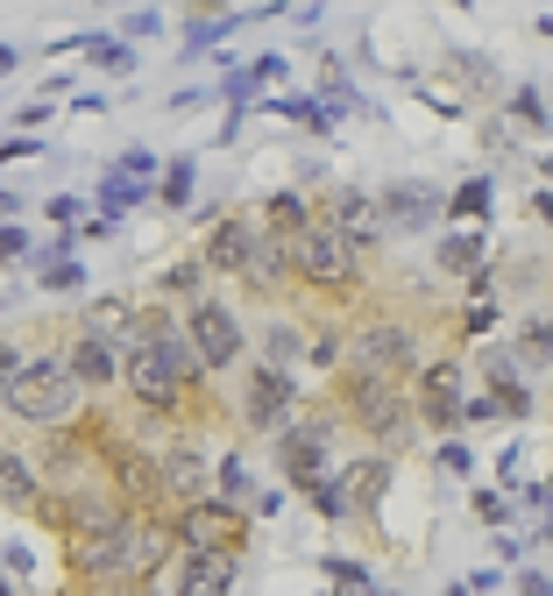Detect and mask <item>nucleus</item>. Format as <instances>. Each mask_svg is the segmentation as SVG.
I'll list each match as a JSON object with an SVG mask.
<instances>
[{
	"label": "nucleus",
	"instance_id": "f257e3e1",
	"mask_svg": "<svg viewBox=\"0 0 553 596\" xmlns=\"http://www.w3.org/2000/svg\"><path fill=\"white\" fill-rule=\"evenodd\" d=\"M122 383H128V398H136L142 412H177L206 383V369H199V355H192V341L171 326V334H157V341H142V348L122 355Z\"/></svg>",
	"mask_w": 553,
	"mask_h": 596
},
{
	"label": "nucleus",
	"instance_id": "f03ea898",
	"mask_svg": "<svg viewBox=\"0 0 553 596\" xmlns=\"http://www.w3.org/2000/svg\"><path fill=\"white\" fill-rule=\"evenodd\" d=\"M79 377L65 369V355H22V377L8 383V412L28 426H71L79 420Z\"/></svg>",
	"mask_w": 553,
	"mask_h": 596
},
{
	"label": "nucleus",
	"instance_id": "7ed1b4c3",
	"mask_svg": "<svg viewBox=\"0 0 553 596\" xmlns=\"http://www.w3.org/2000/svg\"><path fill=\"white\" fill-rule=\"evenodd\" d=\"M163 526H171L177 554H228V561H242V547H249V512L242 504H220V497L177 504Z\"/></svg>",
	"mask_w": 553,
	"mask_h": 596
},
{
	"label": "nucleus",
	"instance_id": "20e7f679",
	"mask_svg": "<svg viewBox=\"0 0 553 596\" xmlns=\"http://www.w3.org/2000/svg\"><path fill=\"white\" fill-rule=\"evenodd\" d=\"M341 412H348L369 440H383V447H398L405 426H412L405 383H398V377H369V369H348V377H341Z\"/></svg>",
	"mask_w": 553,
	"mask_h": 596
},
{
	"label": "nucleus",
	"instance_id": "39448f33",
	"mask_svg": "<svg viewBox=\"0 0 553 596\" xmlns=\"http://www.w3.org/2000/svg\"><path fill=\"white\" fill-rule=\"evenodd\" d=\"M291 271L306 277L312 291H355V277H362V249H348L326 220H306V228L291 234Z\"/></svg>",
	"mask_w": 553,
	"mask_h": 596
},
{
	"label": "nucleus",
	"instance_id": "423d86ee",
	"mask_svg": "<svg viewBox=\"0 0 553 596\" xmlns=\"http://www.w3.org/2000/svg\"><path fill=\"white\" fill-rule=\"evenodd\" d=\"M348 369H369V377H398V383H405L418 369V334L405 320H362L348 334Z\"/></svg>",
	"mask_w": 553,
	"mask_h": 596
},
{
	"label": "nucleus",
	"instance_id": "0eeeda50",
	"mask_svg": "<svg viewBox=\"0 0 553 596\" xmlns=\"http://www.w3.org/2000/svg\"><path fill=\"white\" fill-rule=\"evenodd\" d=\"M177 334L192 341V355H199L206 377H214V369H234V363H242V348H249L234 306H220V298H192V312H185V326H177Z\"/></svg>",
	"mask_w": 553,
	"mask_h": 596
},
{
	"label": "nucleus",
	"instance_id": "6e6552de",
	"mask_svg": "<svg viewBox=\"0 0 553 596\" xmlns=\"http://www.w3.org/2000/svg\"><path fill=\"white\" fill-rule=\"evenodd\" d=\"M100 461H107V483H114V497H122V512H128V518H136V512H157V504H163L157 455H149V447L100 434Z\"/></svg>",
	"mask_w": 553,
	"mask_h": 596
},
{
	"label": "nucleus",
	"instance_id": "1a4fd4ad",
	"mask_svg": "<svg viewBox=\"0 0 553 596\" xmlns=\"http://www.w3.org/2000/svg\"><path fill=\"white\" fill-rule=\"evenodd\" d=\"M50 526L65 532V540H114V532H128L136 518L122 512V497H114V490H57Z\"/></svg>",
	"mask_w": 553,
	"mask_h": 596
},
{
	"label": "nucleus",
	"instance_id": "9d476101",
	"mask_svg": "<svg viewBox=\"0 0 553 596\" xmlns=\"http://www.w3.org/2000/svg\"><path fill=\"white\" fill-rule=\"evenodd\" d=\"M377 214H383V234H433L447 220V192L440 185H426V177H398L391 192L377 199Z\"/></svg>",
	"mask_w": 553,
	"mask_h": 596
},
{
	"label": "nucleus",
	"instance_id": "9b49d317",
	"mask_svg": "<svg viewBox=\"0 0 553 596\" xmlns=\"http://www.w3.org/2000/svg\"><path fill=\"white\" fill-rule=\"evenodd\" d=\"M291 405H298L291 369L256 363V369L242 377V420H249V426H263V434H284V426H291Z\"/></svg>",
	"mask_w": 553,
	"mask_h": 596
},
{
	"label": "nucleus",
	"instance_id": "f8f14e48",
	"mask_svg": "<svg viewBox=\"0 0 553 596\" xmlns=\"http://www.w3.org/2000/svg\"><path fill=\"white\" fill-rule=\"evenodd\" d=\"M412 412L433 426V434H461V363H426L418 369Z\"/></svg>",
	"mask_w": 553,
	"mask_h": 596
},
{
	"label": "nucleus",
	"instance_id": "ddd939ff",
	"mask_svg": "<svg viewBox=\"0 0 553 596\" xmlns=\"http://www.w3.org/2000/svg\"><path fill=\"white\" fill-rule=\"evenodd\" d=\"M256 234H263V228H256L249 214H220L214 228H206L199 263H206L214 277H242V263H249V249H256Z\"/></svg>",
	"mask_w": 553,
	"mask_h": 596
},
{
	"label": "nucleus",
	"instance_id": "4468645a",
	"mask_svg": "<svg viewBox=\"0 0 553 596\" xmlns=\"http://www.w3.org/2000/svg\"><path fill=\"white\" fill-rule=\"evenodd\" d=\"M71 569L85 575V583H136V554H128V532H114V540H65Z\"/></svg>",
	"mask_w": 553,
	"mask_h": 596
},
{
	"label": "nucleus",
	"instance_id": "2eb2a0df",
	"mask_svg": "<svg viewBox=\"0 0 553 596\" xmlns=\"http://www.w3.org/2000/svg\"><path fill=\"white\" fill-rule=\"evenodd\" d=\"M277 469L291 475L298 490H312L326 475V426H284L277 434Z\"/></svg>",
	"mask_w": 553,
	"mask_h": 596
},
{
	"label": "nucleus",
	"instance_id": "dca6fc26",
	"mask_svg": "<svg viewBox=\"0 0 553 596\" xmlns=\"http://www.w3.org/2000/svg\"><path fill=\"white\" fill-rule=\"evenodd\" d=\"M157 483H163V504H192V497H206V455L192 440H171V447H157Z\"/></svg>",
	"mask_w": 553,
	"mask_h": 596
},
{
	"label": "nucleus",
	"instance_id": "f3484780",
	"mask_svg": "<svg viewBox=\"0 0 553 596\" xmlns=\"http://www.w3.org/2000/svg\"><path fill=\"white\" fill-rule=\"evenodd\" d=\"M326 228H334L348 249L383 242V214H377V199H369V192H334V206H326Z\"/></svg>",
	"mask_w": 553,
	"mask_h": 596
},
{
	"label": "nucleus",
	"instance_id": "a211bd4d",
	"mask_svg": "<svg viewBox=\"0 0 553 596\" xmlns=\"http://www.w3.org/2000/svg\"><path fill=\"white\" fill-rule=\"evenodd\" d=\"M136 320H142V306L136 298H85V326L79 334H93V341H107V348H136Z\"/></svg>",
	"mask_w": 553,
	"mask_h": 596
},
{
	"label": "nucleus",
	"instance_id": "6ab92c4d",
	"mask_svg": "<svg viewBox=\"0 0 553 596\" xmlns=\"http://www.w3.org/2000/svg\"><path fill=\"white\" fill-rule=\"evenodd\" d=\"M65 369L79 377V391H114V383H122V348H107V341L79 334V341L65 348Z\"/></svg>",
	"mask_w": 553,
	"mask_h": 596
},
{
	"label": "nucleus",
	"instance_id": "aec40b11",
	"mask_svg": "<svg viewBox=\"0 0 553 596\" xmlns=\"http://www.w3.org/2000/svg\"><path fill=\"white\" fill-rule=\"evenodd\" d=\"M334 483H341V512H377L383 490H391V461H383V455H362V461H348Z\"/></svg>",
	"mask_w": 553,
	"mask_h": 596
},
{
	"label": "nucleus",
	"instance_id": "412c9836",
	"mask_svg": "<svg viewBox=\"0 0 553 596\" xmlns=\"http://www.w3.org/2000/svg\"><path fill=\"white\" fill-rule=\"evenodd\" d=\"M234 575H242V561L228 554H185L177 561V596H234Z\"/></svg>",
	"mask_w": 553,
	"mask_h": 596
},
{
	"label": "nucleus",
	"instance_id": "4be33fe9",
	"mask_svg": "<svg viewBox=\"0 0 553 596\" xmlns=\"http://www.w3.org/2000/svg\"><path fill=\"white\" fill-rule=\"evenodd\" d=\"M242 277H249L256 291H277L284 277H291V242H277V234H256V249H249Z\"/></svg>",
	"mask_w": 553,
	"mask_h": 596
},
{
	"label": "nucleus",
	"instance_id": "5701e85b",
	"mask_svg": "<svg viewBox=\"0 0 553 596\" xmlns=\"http://www.w3.org/2000/svg\"><path fill=\"white\" fill-rule=\"evenodd\" d=\"M0 504H8V512H36V504H43L36 469H28L14 447H0Z\"/></svg>",
	"mask_w": 553,
	"mask_h": 596
},
{
	"label": "nucleus",
	"instance_id": "b1692460",
	"mask_svg": "<svg viewBox=\"0 0 553 596\" xmlns=\"http://www.w3.org/2000/svg\"><path fill=\"white\" fill-rule=\"evenodd\" d=\"M306 220H312L306 192H270V199H263V220H256V228H263V234H277V242H291Z\"/></svg>",
	"mask_w": 553,
	"mask_h": 596
},
{
	"label": "nucleus",
	"instance_id": "393cba45",
	"mask_svg": "<svg viewBox=\"0 0 553 596\" xmlns=\"http://www.w3.org/2000/svg\"><path fill=\"white\" fill-rule=\"evenodd\" d=\"M362 107V93L348 85V71H341V57H320V114L326 122H341V114Z\"/></svg>",
	"mask_w": 553,
	"mask_h": 596
},
{
	"label": "nucleus",
	"instance_id": "a878e982",
	"mask_svg": "<svg viewBox=\"0 0 553 596\" xmlns=\"http://www.w3.org/2000/svg\"><path fill=\"white\" fill-rule=\"evenodd\" d=\"M440 271H447V277H461V285H469V277L483 271V234H475V228L447 234V242H440Z\"/></svg>",
	"mask_w": 553,
	"mask_h": 596
},
{
	"label": "nucleus",
	"instance_id": "bb28decb",
	"mask_svg": "<svg viewBox=\"0 0 553 596\" xmlns=\"http://www.w3.org/2000/svg\"><path fill=\"white\" fill-rule=\"evenodd\" d=\"M511 355H518V369H553V312H546V320H526V326H518Z\"/></svg>",
	"mask_w": 553,
	"mask_h": 596
},
{
	"label": "nucleus",
	"instance_id": "cd10ccee",
	"mask_svg": "<svg viewBox=\"0 0 553 596\" xmlns=\"http://www.w3.org/2000/svg\"><path fill=\"white\" fill-rule=\"evenodd\" d=\"M36 285L43 291H79L85 285L79 256H65V249H36Z\"/></svg>",
	"mask_w": 553,
	"mask_h": 596
},
{
	"label": "nucleus",
	"instance_id": "c85d7f7f",
	"mask_svg": "<svg viewBox=\"0 0 553 596\" xmlns=\"http://www.w3.org/2000/svg\"><path fill=\"white\" fill-rule=\"evenodd\" d=\"M142 199H149V185H136V177H122V171L100 177V220H122L128 206H142Z\"/></svg>",
	"mask_w": 553,
	"mask_h": 596
},
{
	"label": "nucleus",
	"instance_id": "c756f323",
	"mask_svg": "<svg viewBox=\"0 0 553 596\" xmlns=\"http://www.w3.org/2000/svg\"><path fill=\"white\" fill-rule=\"evenodd\" d=\"M270 114H284V122H298V128H312V136H334V122L320 114V100H306V93H277V100H263Z\"/></svg>",
	"mask_w": 553,
	"mask_h": 596
},
{
	"label": "nucleus",
	"instance_id": "7c9ffc66",
	"mask_svg": "<svg viewBox=\"0 0 553 596\" xmlns=\"http://www.w3.org/2000/svg\"><path fill=\"white\" fill-rule=\"evenodd\" d=\"M234 22H242V14H192L185 22V57H206L220 36H234Z\"/></svg>",
	"mask_w": 553,
	"mask_h": 596
},
{
	"label": "nucleus",
	"instance_id": "2f4dec72",
	"mask_svg": "<svg viewBox=\"0 0 553 596\" xmlns=\"http://www.w3.org/2000/svg\"><path fill=\"white\" fill-rule=\"evenodd\" d=\"M192 192H199V163H192V157L163 163V177H157V199H163V206H192Z\"/></svg>",
	"mask_w": 553,
	"mask_h": 596
},
{
	"label": "nucleus",
	"instance_id": "473e14b6",
	"mask_svg": "<svg viewBox=\"0 0 553 596\" xmlns=\"http://www.w3.org/2000/svg\"><path fill=\"white\" fill-rule=\"evenodd\" d=\"M79 50L93 57L100 71H136V50H128V36H85Z\"/></svg>",
	"mask_w": 553,
	"mask_h": 596
},
{
	"label": "nucleus",
	"instance_id": "72a5a7b5",
	"mask_svg": "<svg viewBox=\"0 0 553 596\" xmlns=\"http://www.w3.org/2000/svg\"><path fill=\"white\" fill-rule=\"evenodd\" d=\"M157 285L171 291V298H206V291H199V285H206V263H199V256H177L171 271L157 277Z\"/></svg>",
	"mask_w": 553,
	"mask_h": 596
},
{
	"label": "nucleus",
	"instance_id": "f704fd0d",
	"mask_svg": "<svg viewBox=\"0 0 553 596\" xmlns=\"http://www.w3.org/2000/svg\"><path fill=\"white\" fill-rule=\"evenodd\" d=\"M263 355H270V369H291L298 355H306V334H298L291 320H277L270 334H263Z\"/></svg>",
	"mask_w": 553,
	"mask_h": 596
},
{
	"label": "nucleus",
	"instance_id": "c9c22d12",
	"mask_svg": "<svg viewBox=\"0 0 553 596\" xmlns=\"http://www.w3.org/2000/svg\"><path fill=\"white\" fill-rule=\"evenodd\" d=\"M483 377H489V391H497V398H504V391H526V369H518L511 348H489V355H483Z\"/></svg>",
	"mask_w": 553,
	"mask_h": 596
},
{
	"label": "nucleus",
	"instance_id": "e433bc0d",
	"mask_svg": "<svg viewBox=\"0 0 553 596\" xmlns=\"http://www.w3.org/2000/svg\"><path fill=\"white\" fill-rule=\"evenodd\" d=\"M326 575H334V596H377L369 569H362V561H348V554H334V561H326Z\"/></svg>",
	"mask_w": 553,
	"mask_h": 596
},
{
	"label": "nucleus",
	"instance_id": "4c0bfd02",
	"mask_svg": "<svg viewBox=\"0 0 553 596\" xmlns=\"http://www.w3.org/2000/svg\"><path fill=\"white\" fill-rule=\"evenodd\" d=\"M447 214H461V220H483V214H489V177H469L461 192H447Z\"/></svg>",
	"mask_w": 553,
	"mask_h": 596
},
{
	"label": "nucleus",
	"instance_id": "58836bf2",
	"mask_svg": "<svg viewBox=\"0 0 553 596\" xmlns=\"http://www.w3.org/2000/svg\"><path fill=\"white\" fill-rule=\"evenodd\" d=\"M511 122L532 128V136L546 128V93H540V85H518V93H511Z\"/></svg>",
	"mask_w": 553,
	"mask_h": 596
},
{
	"label": "nucleus",
	"instance_id": "ea45409f",
	"mask_svg": "<svg viewBox=\"0 0 553 596\" xmlns=\"http://www.w3.org/2000/svg\"><path fill=\"white\" fill-rule=\"evenodd\" d=\"M220 504H249V461L242 455L220 461Z\"/></svg>",
	"mask_w": 553,
	"mask_h": 596
},
{
	"label": "nucleus",
	"instance_id": "a19ab883",
	"mask_svg": "<svg viewBox=\"0 0 553 596\" xmlns=\"http://www.w3.org/2000/svg\"><path fill=\"white\" fill-rule=\"evenodd\" d=\"M122 177H136V185H157V177H163V157H149V149H122Z\"/></svg>",
	"mask_w": 553,
	"mask_h": 596
},
{
	"label": "nucleus",
	"instance_id": "79ce46f5",
	"mask_svg": "<svg viewBox=\"0 0 553 596\" xmlns=\"http://www.w3.org/2000/svg\"><path fill=\"white\" fill-rule=\"evenodd\" d=\"M36 256V242H28V228H14V220H0V263H22Z\"/></svg>",
	"mask_w": 553,
	"mask_h": 596
},
{
	"label": "nucleus",
	"instance_id": "37998d69",
	"mask_svg": "<svg viewBox=\"0 0 553 596\" xmlns=\"http://www.w3.org/2000/svg\"><path fill=\"white\" fill-rule=\"evenodd\" d=\"M306 497H312V512H320V518H348V512H341V483H334V475H320Z\"/></svg>",
	"mask_w": 553,
	"mask_h": 596
},
{
	"label": "nucleus",
	"instance_id": "c03bdc74",
	"mask_svg": "<svg viewBox=\"0 0 553 596\" xmlns=\"http://www.w3.org/2000/svg\"><path fill=\"white\" fill-rule=\"evenodd\" d=\"M475 518H483V526H504V518H511V504H504L497 490H475Z\"/></svg>",
	"mask_w": 553,
	"mask_h": 596
},
{
	"label": "nucleus",
	"instance_id": "a18cd8bd",
	"mask_svg": "<svg viewBox=\"0 0 553 596\" xmlns=\"http://www.w3.org/2000/svg\"><path fill=\"white\" fill-rule=\"evenodd\" d=\"M497 420V398H461V426H483Z\"/></svg>",
	"mask_w": 553,
	"mask_h": 596
},
{
	"label": "nucleus",
	"instance_id": "49530a36",
	"mask_svg": "<svg viewBox=\"0 0 553 596\" xmlns=\"http://www.w3.org/2000/svg\"><path fill=\"white\" fill-rule=\"evenodd\" d=\"M14 377H22V348H14V341H0V398H8Z\"/></svg>",
	"mask_w": 553,
	"mask_h": 596
},
{
	"label": "nucleus",
	"instance_id": "de8ad7c7",
	"mask_svg": "<svg viewBox=\"0 0 553 596\" xmlns=\"http://www.w3.org/2000/svg\"><path fill=\"white\" fill-rule=\"evenodd\" d=\"M50 114H57V100H28V107H14V122H22V128H43Z\"/></svg>",
	"mask_w": 553,
	"mask_h": 596
},
{
	"label": "nucleus",
	"instance_id": "09e8293b",
	"mask_svg": "<svg viewBox=\"0 0 553 596\" xmlns=\"http://www.w3.org/2000/svg\"><path fill=\"white\" fill-rule=\"evenodd\" d=\"M518 596H553V575H540V569H518Z\"/></svg>",
	"mask_w": 553,
	"mask_h": 596
},
{
	"label": "nucleus",
	"instance_id": "8fccbe9b",
	"mask_svg": "<svg viewBox=\"0 0 553 596\" xmlns=\"http://www.w3.org/2000/svg\"><path fill=\"white\" fill-rule=\"evenodd\" d=\"M440 461H447V469H454V475H469V469H475V455H469V447H461V440H447V447H440Z\"/></svg>",
	"mask_w": 553,
	"mask_h": 596
},
{
	"label": "nucleus",
	"instance_id": "3c124183",
	"mask_svg": "<svg viewBox=\"0 0 553 596\" xmlns=\"http://www.w3.org/2000/svg\"><path fill=\"white\" fill-rule=\"evenodd\" d=\"M461 326H469V334H489V326H497V306H469V320H461Z\"/></svg>",
	"mask_w": 553,
	"mask_h": 596
},
{
	"label": "nucleus",
	"instance_id": "603ef678",
	"mask_svg": "<svg viewBox=\"0 0 553 596\" xmlns=\"http://www.w3.org/2000/svg\"><path fill=\"white\" fill-rule=\"evenodd\" d=\"M36 149H43L36 136H14V142H0V163H8V157H36Z\"/></svg>",
	"mask_w": 553,
	"mask_h": 596
},
{
	"label": "nucleus",
	"instance_id": "864d4df0",
	"mask_svg": "<svg viewBox=\"0 0 553 596\" xmlns=\"http://www.w3.org/2000/svg\"><path fill=\"white\" fill-rule=\"evenodd\" d=\"M93 596H149L142 583H93Z\"/></svg>",
	"mask_w": 553,
	"mask_h": 596
},
{
	"label": "nucleus",
	"instance_id": "5fc2aeb1",
	"mask_svg": "<svg viewBox=\"0 0 553 596\" xmlns=\"http://www.w3.org/2000/svg\"><path fill=\"white\" fill-rule=\"evenodd\" d=\"M532 214H540V220H546V228H553V185L540 192V199H532Z\"/></svg>",
	"mask_w": 553,
	"mask_h": 596
},
{
	"label": "nucleus",
	"instance_id": "6e6d98bb",
	"mask_svg": "<svg viewBox=\"0 0 553 596\" xmlns=\"http://www.w3.org/2000/svg\"><path fill=\"white\" fill-rule=\"evenodd\" d=\"M0 596H28V589H22V583H14V575H8V569H0Z\"/></svg>",
	"mask_w": 553,
	"mask_h": 596
},
{
	"label": "nucleus",
	"instance_id": "4d7b16f0",
	"mask_svg": "<svg viewBox=\"0 0 553 596\" xmlns=\"http://www.w3.org/2000/svg\"><path fill=\"white\" fill-rule=\"evenodd\" d=\"M14 65H22V50H8V43H0V71H14Z\"/></svg>",
	"mask_w": 553,
	"mask_h": 596
},
{
	"label": "nucleus",
	"instance_id": "13d9d810",
	"mask_svg": "<svg viewBox=\"0 0 553 596\" xmlns=\"http://www.w3.org/2000/svg\"><path fill=\"white\" fill-rule=\"evenodd\" d=\"M0 214H14V192L8 185H0Z\"/></svg>",
	"mask_w": 553,
	"mask_h": 596
},
{
	"label": "nucleus",
	"instance_id": "bf43d9fd",
	"mask_svg": "<svg viewBox=\"0 0 553 596\" xmlns=\"http://www.w3.org/2000/svg\"><path fill=\"white\" fill-rule=\"evenodd\" d=\"M540 36H553V14H540Z\"/></svg>",
	"mask_w": 553,
	"mask_h": 596
},
{
	"label": "nucleus",
	"instance_id": "052dcab7",
	"mask_svg": "<svg viewBox=\"0 0 553 596\" xmlns=\"http://www.w3.org/2000/svg\"><path fill=\"white\" fill-rule=\"evenodd\" d=\"M540 171H546V185H553V157H540Z\"/></svg>",
	"mask_w": 553,
	"mask_h": 596
}]
</instances>
